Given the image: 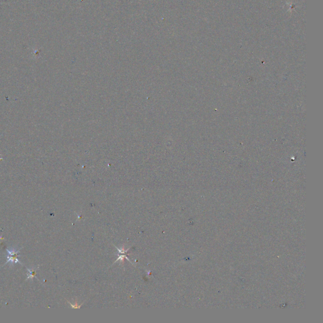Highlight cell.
<instances>
[{"label": "cell", "mask_w": 323, "mask_h": 323, "mask_svg": "<svg viewBox=\"0 0 323 323\" xmlns=\"http://www.w3.org/2000/svg\"><path fill=\"white\" fill-rule=\"evenodd\" d=\"M7 251L8 252V255L7 256L8 260H7L6 264L7 263H10V264L12 265L13 263H16L18 262V254L19 252V250L18 251H16L14 249H12L10 250L7 249Z\"/></svg>", "instance_id": "6da1fadb"}, {"label": "cell", "mask_w": 323, "mask_h": 323, "mask_svg": "<svg viewBox=\"0 0 323 323\" xmlns=\"http://www.w3.org/2000/svg\"><path fill=\"white\" fill-rule=\"evenodd\" d=\"M28 270L29 271V274H30V275L28 276V278H33V277H34L35 275L36 270L35 268H32V269H28Z\"/></svg>", "instance_id": "7a4b0ae2"}]
</instances>
